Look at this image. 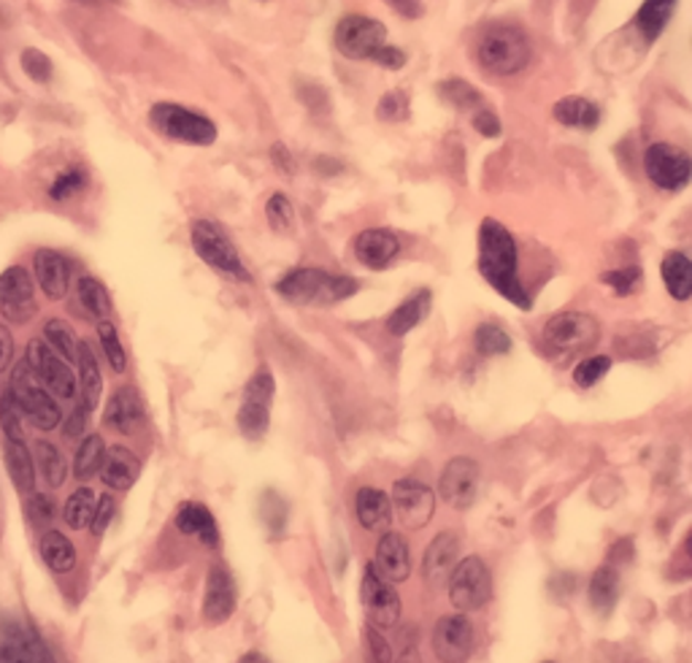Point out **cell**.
<instances>
[{
	"mask_svg": "<svg viewBox=\"0 0 692 663\" xmlns=\"http://www.w3.org/2000/svg\"><path fill=\"white\" fill-rule=\"evenodd\" d=\"M600 279H604L606 288L615 290L617 296H630V293H636V288L641 284V269L639 266H628V269L606 271Z\"/></svg>",
	"mask_w": 692,
	"mask_h": 663,
	"instance_id": "681fc988",
	"label": "cell"
},
{
	"mask_svg": "<svg viewBox=\"0 0 692 663\" xmlns=\"http://www.w3.org/2000/svg\"><path fill=\"white\" fill-rule=\"evenodd\" d=\"M30 520L33 522H50L52 520V501L46 496L30 498Z\"/></svg>",
	"mask_w": 692,
	"mask_h": 663,
	"instance_id": "94428289",
	"label": "cell"
},
{
	"mask_svg": "<svg viewBox=\"0 0 692 663\" xmlns=\"http://www.w3.org/2000/svg\"><path fill=\"white\" fill-rule=\"evenodd\" d=\"M366 639H368V644H371V653H374L376 663H392L390 642H387V639L381 636V629H376V625L368 623Z\"/></svg>",
	"mask_w": 692,
	"mask_h": 663,
	"instance_id": "9f6ffc18",
	"label": "cell"
},
{
	"mask_svg": "<svg viewBox=\"0 0 692 663\" xmlns=\"http://www.w3.org/2000/svg\"><path fill=\"white\" fill-rule=\"evenodd\" d=\"M336 50L349 60H374L387 44V28L366 14H346L336 25Z\"/></svg>",
	"mask_w": 692,
	"mask_h": 663,
	"instance_id": "30bf717a",
	"label": "cell"
},
{
	"mask_svg": "<svg viewBox=\"0 0 692 663\" xmlns=\"http://www.w3.org/2000/svg\"><path fill=\"white\" fill-rule=\"evenodd\" d=\"M357 290H360L357 279L325 269H293L276 282V293L301 307H333L355 296Z\"/></svg>",
	"mask_w": 692,
	"mask_h": 663,
	"instance_id": "7a4b0ae2",
	"label": "cell"
},
{
	"mask_svg": "<svg viewBox=\"0 0 692 663\" xmlns=\"http://www.w3.org/2000/svg\"><path fill=\"white\" fill-rule=\"evenodd\" d=\"M114 512H117V501H114V496H101L98 498V509H95V517H93V533L95 537H101V533H106L108 522H112Z\"/></svg>",
	"mask_w": 692,
	"mask_h": 663,
	"instance_id": "db71d44e",
	"label": "cell"
},
{
	"mask_svg": "<svg viewBox=\"0 0 692 663\" xmlns=\"http://www.w3.org/2000/svg\"><path fill=\"white\" fill-rule=\"evenodd\" d=\"M684 556H688V558H690V561H692V528H690L688 539H684Z\"/></svg>",
	"mask_w": 692,
	"mask_h": 663,
	"instance_id": "e7e4bbea",
	"label": "cell"
},
{
	"mask_svg": "<svg viewBox=\"0 0 692 663\" xmlns=\"http://www.w3.org/2000/svg\"><path fill=\"white\" fill-rule=\"evenodd\" d=\"M76 363H78V385H82L84 404L93 410V406L101 401L103 380H101V369H98V361H95L93 346H90L87 342H78Z\"/></svg>",
	"mask_w": 692,
	"mask_h": 663,
	"instance_id": "e575fe53",
	"label": "cell"
},
{
	"mask_svg": "<svg viewBox=\"0 0 692 663\" xmlns=\"http://www.w3.org/2000/svg\"><path fill=\"white\" fill-rule=\"evenodd\" d=\"M544 663H552V661H544Z\"/></svg>",
	"mask_w": 692,
	"mask_h": 663,
	"instance_id": "003e7915",
	"label": "cell"
},
{
	"mask_svg": "<svg viewBox=\"0 0 692 663\" xmlns=\"http://www.w3.org/2000/svg\"><path fill=\"white\" fill-rule=\"evenodd\" d=\"M41 558H44L46 569H52L54 574H69L76 569L78 552L65 533L60 531H46L41 537Z\"/></svg>",
	"mask_w": 692,
	"mask_h": 663,
	"instance_id": "1f68e13d",
	"label": "cell"
},
{
	"mask_svg": "<svg viewBox=\"0 0 692 663\" xmlns=\"http://www.w3.org/2000/svg\"><path fill=\"white\" fill-rule=\"evenodd\" d=\"M35 288L22 266H11L0 273V312L11 322H28L35 314Z\"/></svg>",
	"mask_w": 692,
	"mask_h": 663,
	"instance_id": "e0dca14e",
	"label": "cell"
},
{
	"mask_svg": "<svg viewBox=\"0 0 692 663\" xmlns=\"http://www.w3.org/2000/svg\"><path fill=\"white\" fill-rule=\"evenodd\" d=\"M400 241L390 228H366L355 239L357 263L371 271H385L398 258Z\"/></svg>",
	"mask_w": 692,
	"mask_h": 663,
	"instance_id": "ffe728a7",
	"label": "cell"
},
{
	"mask_svg": "<svg viewBox=\"0 0 692 663\" xmlns=\"http://www.w3.org/2000/svg\"><path fill=\"white\" fill-rule=\"evenodd\" d=\"M355 512L366 531H387L392 522V501L379 488H360L355 496Z\"/></svg>",
	"mask_w": 692,
	"mask_h": 663,
	"instance_id": "4316f807",
	"label": "cell"
},
{
	"mask_svg": "<svg viewBox=\"0 0 692 663\" xmlns=\"http://www.w3.org/2000/svg\"><path fill=\"white\" fill-rule=\"evenodd\" d=\"M374 63L381 65V69L400 71L406 65V52L398 50V46H392V44H385L379 52L374 54Z\"/></svg>",
	"mask_w": 692,
	"mask_h": 663,
	"instance_id": "6f0895ef",
	"label": "cell"
},
{
	"mask_svg": "<svg viewBox=\"0 0 692 663\" xmlns=\"http://www.w3.org/2000/svg\"><path fill=\"white\" fill-rule=\"evenodd\" d=\"M0 431H3L6 439L25 442L22 439V410L9 391L0 395Z\"/></svg>",
	"mask_w": 692,
	"mask_h": 663,
	"instance_id": "bcb514c9",
	"label": "cell"
},
{
	"mask_svg": "<svg viewBox=\"0 0 692 663\" xmlns=\"http://www.w3.org/2000/svg\"><path fill=\"white\" fill-rule=\"evenodd\" d=\"M374 566L385 580L390 582H406L411 574V547L400 533L387 531L379 537L374 550Z\"/></svg>",
	"mask_w": 692,
	"mask_h": 663,
	"instance_id": "44dd1931",
	"label": "cell"
},
{
	"mask_svg": "<svg viewBox=\"0 0 692 663\" xmlns=\"http://www.w3.org/2000/svg\"><path fill=\"white\" fill-rule=\"evenodd\" d=\"M25 363L33 369V374L44 382V387L57 398H74L76 395V374L69 366V361L57 355L44 339H33L28 344Z\"/></svg>",
	"mask_w": 692,
	"mask_h": 663,
	"instance_id": "5bb4252c",
	"label": "cell"
},
{
	"mask_svg": "<svg viewBox=\"0 0 692 663\" xmlns=\"http://www.w3.org/2000/svg\"><path fill=\"white\" fill-rule=\"evenodd\" d=\"M430 307H433V293H430L428 288L415 290L400 307L392 309V314L387 318V331H390L392 336H406V333L415 331V328L428 318Z\"/></svg>",
	"mask_w": 692,
	"mask_h": 663,
	"instance_id": "83f0119b",
	"label": "cell"
},
{
	"mask_svg": "<svg viewBox=\"0 0 692 663\" xmlns=\"http://www.w3.org/2000/svg\"><path fill=\"white\" fill-rule=\"evenodd\" d=\"M287 515H290L287 501H284L276 490H265L263 496H260V520H263V526L269 528L271 537H279V533L284 531V526H287Z\"/></svg>",
	"mask_w": 692,
	"mask_h": 663,
	"instance_id": "b9f144b4",
	"label": "cell"
},
{
	"mask_svg": "<svg viewBox=\"0 0 692 663\" xmlns=\"http://www.w3.org/2000/svg\"><path fill=\"white\" fill-rule=\"evenodd\" d=\"M587 595H590V604L595 612L609 614L615 610L617 599H619V574L611 563H604L600 569H595V574L590 577V588H587Z\"/></svg>",
	"mask_w": 692,
	"mask_h": 663,
	"instance_id": "d6a6232c",
	"label": "cell"
},
{
	"mask_svg": "<svg viewBox=\"0 0 692 663\" xmlns=\"http://www.w3.org/2000/svg\"><path fill=\"white\" fill-rule=\"evenodd\" d=\"M174 522L185 537H196L200 545L209 547V550H217V547H220V528H217L214 515H211V509L206 507V504L185 501L176 509Z\"/></svg>",
	"mask_w": 692,
	"mask_h": 663,
	"instance_id": "603a6c76",
	"label": "cell"
},
{
	"mask_svg": "<svg viewBox=\"0 0 692 663\" xmlns=\"http://www.w3.org/2000/svg\"><path fill=\"white\" fill-rule=\"evenodd\" d=\"M439 93H441V99L452 103V106L463 108V112H465V108L479 106V101H482V95H479L469 82H463V79H458V76H452V79H447V82H441L439 84Z\"/></svg>",
	"mask_w": 692,
	"mask_h": 663,
	"instance_id": "ee69618b",
	"label": "cell"
},
{
	"mask_svg": "<svg viewBox=\"0 0 692 663\" xmlns=\"http://www.w3.org/2000/svg\"><path fill=\"white\" fill-rule=\"evenodd\" d=\"M84 187H87V174H84L78 166L65 168V172L52 182L50 196L54 200H69V198H74L76 193H82Z\"/></svg>",
	"mask_w": 692,
	"mask_h": 663,
	"instance_id": "7dc6e473",
	"label": "cell"
},
{
	"mask_svg": "<svg viewBox=\"0 0 692 663\" xmlns=\"http://www.w3.org/2000/svg\"><path fill=\"white\" fill-rule=\"evenodd\" d=\"M479 466L473 458H465V455H458L444 466L439 477V496L444 498L452 509H469L473 507L479 496Z\"/></svg>",
	"mask_w": 692,
	"mask_h": 663,
	"instance_id": "2e32d148",
	"label": "cell"
},
{
	"mask_svg": "<svg viewBox=\"0 0 692 663\" xmlns=\"http://www.w3.org/2000/svg\"><path fill=\"white\" fill-rule=\"evenodd\" d=\"M14 361V336L6 325H0V374Z\"/></svg>",
	"mask_w": 692,
	"mask_h": 663,
	"instance_id": "91938a15",
	"label": "cell"
},
{
	"mask_svg": "<svg viewBox=\"0 0 692 663\" xmlns=\"http://www.w3.org/2000/svg\"><path fill=\"white\" fill-rule=\"evenodd\" d=\"M239 663H269V659H265V655H260V653H249Z\"/></svg>",
	"mask_w": 692,
	"mask_h": 663,
	"instance_id": "be15d7a7",
	"label": "cell"
},
{
	"mask_svg": "<svg viewBox=\"0 0 692 663\" xmlns=\"http://www.w3.org/2000/svg\"><path fill=\"white\" fill-rule=\"evenodd\" d=\"M660 273H663V282L668 296L673 301H690L692 298V260L684 252H665L663 263H660Z\"/></svg>",
	"mask_w": 692,
	"mask_h": 663,
	"instance_id": "f546056e",
	"label": "cell"
},
{
	"mask_svg": "<svg viewBox=\"0 0 692 663\" xmlns=\"http://www.w3.org/2000/svg\"><path fill=\"white\" fill-rule=\"evenodd\" d=\"M138 477H141V460L136 458L133 449L123 447V444H114L106 449L101 468V479L106 483V488L125 493L138 483Z\"/></svg>",
	"mask_w": 692,
	"mask_h": 663,
	"instance_id": "cb8c5ba5",
	"label": "cell"
},
{
	"mask_svg": "<svg viewBox=\"0 0 692 663\" xmlns=\"http://www.w3.org/2000/svg\"><path fill=\"white\" fill-rule=\"evenodd\" d=\"M78 303L84 307V312L95 320H108V312H112V298H108V290L103 288V282H98L95 277H82L78 279Z\"/></svg>",
	"mask_w": 692,
	"mask_h": 663,
	"instance_id": "74e56055",
	"label": "cell"
},
{
	"mask_svg": "<svg viewBox=\"0 0 692 663\" xmlns=\"http://www.w3.org/2000/svg\"><path fill=\"white\" fill-rule=\"evenodd\" d=\"M609 369H611L609 355H590V358H585V361L576 363L574 382L579 387H593V385H598L606 374H609Z\"/></svg>",
	"mask_w": 692,
	"mask_h": 663,
	"instance_id": "f6af8a7d",
	"label": "cell"
},
{
	"mask_svg": "<svg viewBox=\"0 0 692 663\" xmlns=\"http://www.w3.org/2000/svg\"><path fill=\"white\" fill-rule=\"evenodd\" d=\"M360 601H363V610H366L368 623L376 625V629H392L398 625L400 620V595L398 590L392 588L390 580L376 571L374 563L366 566L363 571V582H360Z\"/></svg>",
	"mask_w": 692,
	"mask_h": 663,
	"instance_id": "8fae6325",
	"label": "cell"
},
{
	"mask_svg": "<svg viewBox=\"0 0 692 663\" xmlns=\"http://www.w3.org/2000/svg\"><path fill=\"white\" fill-rule=\"evenodd\" d=\"M493 599V574L479 556H465L449 574V601L458 612H476Z\"/></svg>",
	"mask_w": 692,
	"mask_h": 663,
	"instance_id": "52a82bcc",
	"label": "cell"
},
{
	"mask_svg": "<svg viewBox=\"0 0 692 663\" xmlns=\"http://www.w3.org/2000/svg\"><path fill=\"white\" fill-rule=\"evenodd\" d=\"M385 3L390 6L392 11H398L400 17H406V20H417L424 11L422 0H385Z\"/></svg>",
	"mask_w": 692,
	"mask_h": 663,
	"instance_id": "680465c9",
	"label": "cell"
},
{
	"mask_svg": "<svg viewBox=\"0 0 692 663\" xmlns=\"http://www.w3.org/2000/svg\"><path fill=\"white\" fill-rule=\"evenodd\" d=\"M430 644H433L436 659L441 663L469 661L473 653V644H476V634H473V623L469 620V614L454 612L439 618L433 636H430Z\"/></svg>",
	"mask_w": 692,
	"mask_h": 663,
	"instance_id": "9a60e30c",
	"label": "cell"
},
{
	"mask_svg": "<svg viewBox=\"0 0 692 663\" xmlns=\"http://www.w3.org/2000/svg\"><path fill=\"white\" fill-rule=\"evenodd\" d=\"M376 114H379V120H385V123H403V120L409 117V95L400 93V90L387 93L385 99L379 101V106H376Z\"/></svg>",
	"mask_w": 692,
	"mask_h": 663,
	"instance_id": "f907efd6",
	"label": "cell"
},
{
	"mask_svg": "<svg viewBox=\"0 0 692 663\" xmlns=\"http://www.w3.org/2000/svg\"><path fill=\"white\" fill-rule=\"evenodd\" d=\"M473 346L484 358L506 355V352H512V336L501 325H495V322H482L476 328V333H473Z\"/></svg>",
	"mask_w": 692,
	"mask_h": 663,
	"instance_id": "ab89813d",
	"label": "cell"
},
{
	"mask_svg": "<svg viewBox=\"0 0 692 663\" xmlns=\"http://www.w3.org/2000/svg\"><path fill=\"white\" fill-rule=\"evenodd\" d=\"M149 123L166 138L192 144V147H209L217 138V127L209 117L190 112L185 106H176V103H157V106H151Z\"/></svg>",
	"mask_w": 692,
	"mask_h": 663,
	"instance_id": "5b68a950",
	"label": "cell"
},
{
	"mask_svg": "<svg viewBox=\"0 0 692 663\" xmlns=\"http://www.w3.org/2000/svg\"><path fill=\"white\" fill-rule=\"evenodd\" d=\"M273 393H276V382H273L271 371L269 369L254 371L252 380H249L244 387V398H241L239 415H235L239 431L247 436V439L258 442L269 434Z\"/></svg>",
	"mask_w": 692,
	"mask_h": 663,
	"instance_id": "ba28073f",
	"label": "cell"
},
{
	"mask_svg": "<svg viewBox=\"0 0 692 663\" xmlns=\"http://www.w3.org/2000/svg\"><path fill=\"white\" fill-rule=\"evenodd\" d=\"M0 663H54V659L35 631L11 623L0 634Z\"/></svg>",
	"mask_w": 692,
	"mask_h": 663,
	"instance_id": "d6986e66",
	"label": "cell"
},
{
	"mask_svg": "<svg viewBox=\"0 0 692 663\" xmlns=\"http://www.w3.org/2000/svg\"><path fill=\"white\" fill-rule=\"evenodd\" d=\"M33 271L41 290H44L52 301H60V298H65V293H69L71 269L60 252H54V249H39L33 258Z\"/></svg>",
	"mask_w": 692,
	"mask_h": 663,
	"instance_id": "484cf974",
	"label": "cell"
},
{
	"mask_svg": "<svg viewBox=\"0 0 692 663\" xmlns=\"http://www.w3.org/2000/svg\"><path fill=\"white\" fill-rule=\"evenodd\" d=\"M35 464H39L41 477L46 479L50 488H60L65 483V477H69V466H65L63 453L52 442L41 439L35 444Z\"/></svg>",
	"mask_w": 692,
	"mask_h": 663,
	"instance_id": "f35d334b",
	"label": "cell"
},
{
	"mask_svg": "<svg viewBox=\"0 0 692 663\" xmlns=\"http://www.w3.org/2000/svg\"><path fill=\"white\" fill-rule=\"evenodd\" d=\"M192 249H196L198 258L203 260L206 266L224 273V277L239 279V282H249V279H252L249 277L244 260H241L239 249H235L233 241L224 236L220 225L209 220L192 222Z\"/></svg>",
	"mask_w": 692,
	"mask_h": 663,
	"instance_id": "8992f818",
	"label": "cell"
},
{
	"mask_svg": "<svg viewBox=\"0 0 692 663\" xmlns=\"http://www.w3.org/2000/svg\"><path fill=\"white\" fill-rule=\"evenodd\" d=\"M22 71H25V74L33 79V82H50L52 79V60L46 58L44 52H39V50H25L22 52Z\"/></svg>",
	"mask_w": 692,
	"mask_h": 663,
	"instance_id": "816d5d0a",
	"label": "cell"
},
{
	"mask_svg": "<svg viewBox=\"0 0 692 663\" xmlns=\"http://www.w3.org/2000/svg\"><path fill=\"white\" fill-rule=\"evenodd\" d=\"M555 120L566 127H576V131H595L600 123L598 106L590 99H581V95H566L555 103L552 108Z\"/></svg>",
	"mask_w": 692,
	"mask_h": 663,
	"instance_id": "f1b7e54d",
	"label": "cell"
},
{
	"mask_svg": "<svg viewBox=\"0 0 692 663\" xmlns=\"http://www.w3.org/2000/svg\"><path fill=\"white\" fill-rule=\"evenodd\" d=\"M144 419V401L136 393V387H119L108 398L106 412H103V423L117 434H130L141 425Z\"/></svg>",
	"mask_w": 692,
	"mask_h": 663,
	"instance_id": "d4e9b609",
	"label": "cell"
},
{
	"mask_svg": "<svg viewBox=\"0 0 692 663\" xmlns=\"http://www.w3.org/2000/svg\"><path fill=\"white\" fill-rule=\"evenodd\" d=\"M95 509H98V496H95L93 488L84 485V488L71 493V498L65 501L63 517H65V522H69V528H74V531H84L87 526H93Z\"/></svg>",
	"mask_w": 692,
	"mask_h": 663,
	"instance_id": "d590c367",
	"label": "cell"
},
{
	"mask_svg": "<svg viewBox=\"0 0 692 663\" xmlns=\"http://www.w3.org/2000/svg\"><path fill=\"white\" fill-rule=\"evenodd\" d=\"M643 172H647L649 182L658 190L677 193L690 185L692 179V157L677 144L658 142L643 152Z\"/></svg>",
	"mask_w": 692,
	"mask_h": 663,
	"instance_id": "9c48e42d",
	"label": "cell"
},
{
	"mask_svg": "<svg viewBox=\"0 0 692 663\" xmlns=\"http://www.w3.org/2000/svg\"><path fill=\"white\" fill-rule=\"evenodd\" d=\"M273 160L279 163V168H282V172H287V174H293L295 172V163H293V157L287 155V149L282 147V144H276V147H273Z\"/></svg>",
	"mask_w": 692,
	"mask_h": 663,
	"instance_id": "6125c7cd",
	"label": "cell"
},
{
	"mask_svg": "<svg viewBox=\"0 0 692 663\" xmlns=\"http://www.w3.org/2000/svg\"><path fill=\"white\" fill-rule=\"evenodd\" d=\"M3 458H6V472H9L11 483L20 493H33L35 488V460L28 453L25 442H3Z\"/></svg>",
	"mask_w": 692,
	"mask_h": 663,
	"instance_id": "4dcf8cb0",
	"label": "cell"
},
{
	"mask_svg": "<svg viewBox=\"0 0 692 663\" xmlns=\"http://www.w3.org/2000/svg\"><path fill=\"white\" fill-rule=\"evenodd\" d=\"M600 325L593 314L560 312L544 325V342L557 352H579L598 342Z\"/></svg>",
	"mask_w": 692,
	"mask_h": 663,
	"instance_id": "4fadbf2b",
	"label": "cell"
},
{
	"mask_svg": "<svg viewBox=\"0 0 692 663\" xmlns=\"http://www.w3.org/2000/svg\"><path fill=\"white\" fill-rule=\"evenodd\" d=\"M239 604V588H235L233 571L222 561L211 563L206 574V593H203V618L209 623H224Z\"/></svg>",
	"mask_w": 692,
	"mask_h": 663,
	"instance_id": "ac0fdd59",
	"label": "cell"
},
{
	"mask_svg": "<svg viewBox=\"0 0 692 663\" xmlns=\"http://www.w3.org/2000/svg\"><path fill=\"white\" fill-rule=\"evenodd\" d=\"M531 41L520 25L512 22H495L484 30L479 39L476 60L487 74L493 76H514L527 69L531 63Z\"/></svg>",
	"mask_w": 692,
	"mask_h": 663,
	"instance_id": "3957f363",
	"label": "cell"
},
{
	"mask_svg": "<svg viewBox=\"0 0 692 663\" xmlns=\"http://www.w3.org/2000/svg\"><path fill=\"white\" fill-rule=\"evenodd\" d=\"M103 458H106V444L98 434H90L84 436L82 444L76 449V458H74V474L76 479H90L103 468Z\"/></svg>",
	"mask_w": 692,
	"mask_h": 663,
	"instance_id": "8d00e7d4",
	"label": "cell"
},
{
	"mask_svg": "<svg viewBox=\"0 0 692 663\" xmlns=\"http://www.w3.org/2000/svg\"><path fill=\"white\" fill-rule=\"evenodd\" d=\"M87 423H90V406L82 401V404L71 412L69 419H65V436H69V439H78V436L87 434Z\"/></svg>",
	"mask_w": 692,
	"mask_h": 663,
	"instance_id": "11a10c76",
	"label": "cell"
},
{
	"mask_svg": "<svg viewBox=\"0 0 692 663\" xmlns=\"http://www.w3.org/2000/svg\"><path fill=\"white\" fill-rule=\"evenodd\" d=\"M44 336H46V344L52 346L54 352H57L63 361L74 363L76 355H78V339L76 333L71 331V325L65 320H50L44 325Z\"/></svg>",
	"mask_w": 692,
	"mask_h": 663,
	"instance_id": "60d3db41",
	"label": "cell"
},
{
	"mask_svg": "<svg viewBox=\"0 0 692 663\" xmlns=\"http://www.w3.org/2000/svg\"><path fill=\"white\" fill-rule=\"evenodd\" d=\"M392 512L398 515L400 526L409 531H420L433 520L436 512V493L417 477H400L392 485Z\"/></svg>",
	"mask_w": 692,
	"mask_h": 663,
	"instance_id": "7c38bea8",
	"label": "cell"
},
{
	"mask_svg": "<svg viewBox=\"0 0 692 663\" xmlns=\"http://www.w3.org/2000/svg\"><path fill=\"white\" fill-rule=\"evenodd\" d=\"M460 539L454 531H441L439 537L428 545L424 550V561H422V574L430 586H441V582L449 580L452 569L460 561Z\"/></svg>",
	"mask_w": 692,
	"mask_h": 663,
	"instance_id": "7402d4cb",
	"label": "cell"
},
{
	"mask_svg": "<svg viewBox=\"0 0 692 663\" xmlns=\"http://www.w3.org/2000/svg\"><path fill=\"white\" fill-rule=\"evenodd\" d=\"M98 339H101L103 355H106L108 366L117 371V374H123V371L127 369V352H125L123 342H119L117 328H114L108 320H101L98 322Z\"/></svg>",
	"mask_w": 692,
	"mask_h": 663,
	"instance_id": "7bdbcfd3",
	"label": "cell"
},
{
	"mask_svg": "<svg viewBox=\"0 0 692 663\" xmlns=\"http://www.w3.org/2000/svg\"><path fill=\"white\" fill-rule=\"evenodd\" d=\"M679 0H643L639 14H636V30L643 35L647 41H654L660 33H663L668 22H671L673 11H677Z\"/></svg>",
	"mask_w": 692,
	"mask_h": 663,
	"instance_id": "836d02e7",
	"label": "cell"
},
{
	"mask_svg": "<svg viewBox=\"0 0 692 663\" xmlns=\"http://www.w3.org/2000/svg\"><path fill=\"white\" fill-rule=\"evenodd\" d=\"M479 273L484 282L520 309H531V296L520 282V255L517 241L508 234L506 225L493 217L479 225Z\"/></svg>",
	"mask_w": 692,
	"mask_h": 663,
	"instance_id": "6da1fadb",
	"label": "cell"
},
{
	"mask_svg": "<svg viewBox=\"0 0 692 663\" xmlns=\"http://www.w3.org/2000/svg\"><path fill=\"white\" fill-rule=\"evenodd\" d=\"M9 393L14 395L17 406L22 410V415L30 419V425L39 431H52L57 428L63 412H60L54 395L46 391L44 382L33 374V369L28 363H17L11 371V387Z\"/></svg>",
	"mask_w": 692,
	"mask_h": 663,
	"instance_id": "277c9868",
	"label": "cell"
},
{
	"mask_svg": "<svg viewBox=\"0 0 692 663\" xmlns=\"http://www.w3.org/2000/svg\"><path fill=\"white\" fill-rule=\"evenodd\" d=\"M265 217H269V225L273 230H290L295 222V209L293 204H290L287 196H282V193H273V196L269 198V204H265Z\"/></svg>",
	"mask_w": 692,
	"mask_h": 663,
	"instance_id": "c3c4849f",
	"label": "cell"
},
{
	"mask_svg": "<svg viewBox=\"0 0 692 663\" xmlns=\"http://www.w3.org/2000/svg\"><path fill=\"white\" fill-rule=\"evenodd\" d=\"M82 3H95V0H82Z\"/></svg>",
	"mask_w": 692,
	"mask_h": 663,
	"instance_id": "03108f58",
	"label": "cell"
},
{
	"mask_svg": "<svg viewBox=\"0 0 692 663\" xmlns=\"http://www.w3.org/2000/svg\"><path fill=\"white\" fill-rule=\"evenodd\" d=\"M471 123H473V127H476L479 136H484V138H497L503 131L501 120H497V114L490 112V108H479V112L473 114Z\"/></svg>",
	"mask_w": 692,
	"mask_h": 663,
	"instance_id": "f5cc1de1",
	"label": "cell"
}]
</instances>
